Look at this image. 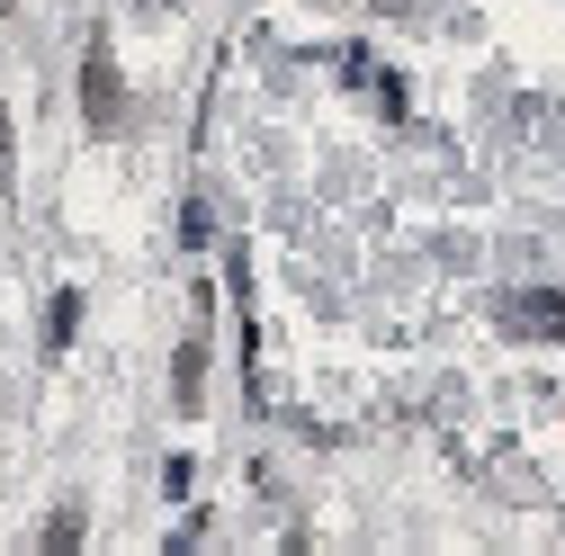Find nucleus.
I'll return each instance as SVG.
<instances>
[{
  "instance_id": "obj_1",
  "label": "nucleus",
  "mask_w": 565,
  "mask_h": 556,
  "mask_svg": "<svg viewBox=\"0 0 565 556\" xmlns=\"http://www.w3.org/2000/svg\"><path fill=\"white\" fill-rule=\"evenodd\" d=\"M82 108H90V126H99V135L126 117V90H117V63H108V45H90V54H82Z\"/></svg>"
},
{
  "instance_id": "obj_2",
  "label": "nucleus",
  "mask_w": 565,
  "mask_h": 556,
  "mask_svg": "<svg viewBox=\"0 0 565 556\" xmlns=\"http://www.w3.org/2000/svg\"><path fill=\"white\" fill-rule=\"evenodd\" d=\"M512 323H521V332H565V297H521Z\"/></svg>"
},
{
  "instance_id": "obj_3",
  "label": "nucleus",
  "mask_w": 565,
  "mask_h": 556,
  "mask_svg": "<svg viewBox=\"0 0 565 556\" xmlns=\"http://www.w3.org/2000/svg\"><path fill=\"white\" fill-rule=\"evenodd\" d=\"M73 332H82V297L63 288V297H54V314H45V351H63V341H73Z\"/></svg>"
},
{
  "instance_id": "obj_4",
  "label": "nucleus",
  "mask_w": 565,
  "mask_h": 556,
  "mask_svg": "<svg viewBox=\"0 0 565 556\" xmlns=\"http://www.w3.org/2000/svg\"><path fill=\"white\" fill-rule=\"evenodd\" d=\"M198 377H206V351L189 341V351H180V404H198Z\"/></svg>"
},
{
  "instance_id": "obj_5",
  "label": "nucleus",
  "mask_w": 565,
  "mask_h": 556,
  "mask_svg": "<svg viewBox=\"0 0 565 556\" xmlns=\"http://www.w3.org/2000/svg\"><path fill=\"white\" fill-rule=\"evenodd\" d=\"M0 10H19V0H0Z\"/></svg>"
}]
</instances>
